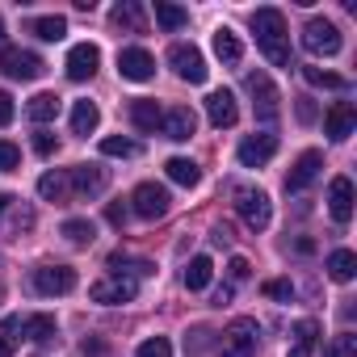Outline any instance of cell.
<instances>
[{"label":"cell","mask_w":357,"mask_h":357,"mask_svg":"<svg viewBox=\"0 0 357 357\" xmlns=\"http://www.w3.org/2000/svg\"><path fill=\"white\" fill-rule=\"evenodd\" d=\"M22 164V147L9 143V139H0V172H13Z\"/></svg>","instance_id":"40"},{"label":"cell","mask_w":357,"mask_h":357,"mask_svg":"<svg viewBox=\"0 0 357 357\" xmlns=\"http://www.w3.org/2000/svg\"><path fill=\"white\" fill-rule=\"evenodd\" d=\"M118 72H122V80L143 84V80L155 76V59H151L143 47H126V51H118Z\"/></svg>","instance_id":"13"},{"label":"cell","mask_w":357,"mask_h":357,"mask_svg":"<svg viewBox=\"0 0 357 357\" xmlns=\"http://www.w3.org/2000/svg\"><path fill=\"white\" fill-rule=\"evenodd\" d=\"M34 151L38 155H51L55 151V135H34Z\"/></svg>","instance_id":"45"},{"label":"cell","mask_w":357,"mask_h":357,"mask_svg":"<svg viewBox=\"0 0 357 357\" xmlns=\"http://www.w3.org/2000/svg\"><path fill=\"white\" fill-rule=\"evenodd\" d=\"M97 122H101V109L93 101H76L72 105V135H93Z\"/></svg>","instance_id":"26"},{"label":"cell","mask_w":357,"mask_h":357,"mask_svg":"<svg viewBox=\"0 0 357 357\" xmlns=\"http://www.w3.org/2000/svg\"><path fill=\"white\" fill-rule=\"evenodd\" d=\"M34 290L47 298L68 294V290H76V269L72 265H43V269H34Z\"/></svg>","instance_id":"10"},{"label":"cell","mask_w":357,"mask_h":357,"mask_svg":"<svg viewBox=\"0 0 357 357\" xmlns=\"http://www.w3.org/2000/svg\"><path fill=\"white\" fill-rule=\"evenodd\" d=\"M211 278H215L211 257H194V261H190V269H185V286H190V290H206V286H211Z\"/></svg>","instance_id":"31"},{"label":"cell","mask_w":357,"mask_h":357,"mask_svg":"<svg viewBox=\"0 0 357 357\" xmlns=\"http://www.w3.org/2000/svg\"><path fill=\"white\" fill-rule=\"evenodd\" d=\"M0 51H5V17H0Z\"/></svg>","instance_id":"51"},{"label":"cell","mask_w":357,"mask_h":357,"mask_svg":"<svg viewBox=\"0 0 357 357\" xmlns=\"http://www.w3.org/2000/svg\"><path fill=\"white\" fill-rule=\"evenodd\" d=\"M168 63H172V72L181 76V80H190V84H202L206 80V59H202V51L194 47V43H172L168 47Z\"/></svg>","instance_id":"4"},{"label":"cell","mask_w":357,"mask_h":357,"mask_svg":"<svg viewBox=\"0 0 357 357\" xmlns=\"http://www.w3.org/2000/svg\"><path fill=\"white\" fill-rule=\"evenodd\" d=\"M324 130H328L336 143H344V139L357 130V109H353L349 101H336V105L324 114Z\"/></svg>","instance_id":"18"},{"label":"cell","mask_w":357,"mask_h":357,"mask_svg":"<svg viewBox=\"0 0 357 357\" xmlns=\"http://www.w3.org/2000/svg\"><path fill=\"white\" fill-rule=\"evenodd\" d=\"M93 303H105V307H118V303H130L135 294H139V282L135 278H126V273H109V278H101V282H93Z\"/></svg>","instance_id":"8"},{"label":"cell","mask_w":357,"mask_h":357,"mask_svg":"<svg viewBox=\"0 0 357 357\" xmlns=\"http://www.w3.org/2000/svg\"><path fill=\"white\" fill-rule=\"evenodd\" d=\"M80 349H84V353H105V344H101V340H84Z\"/></svg>","instance_id":"49"},{"label":"cell","mask_w":357,"mask_h":357,"mask_svg":"<svg viewBox=\"0 0 357 357\" xmlns=\"http://www.w3.org/2000/svg\"><path fill=\"white\" fill-rule=\"evenodd\" d=\"M139 147H135V139H118V135H109V139H101V155H135Z\"/></svg>","instance_id":"37"},{"label":"cell","mask_w":357,"mask_h":357,"mask_svg":"<svg viewBox=\"0 0 357 357\" xmlns=\"http://www.w3.org/2000/svg\"><path fill=\"white\" fill-rule=\"evenodd\" d=\"M311 118H315V105L303 97V101H298V122H311Z\"/></svg>","instance_id":"47"},{"label":"cell","mask_w":357,"mask_h":357,"mask_svg":"<svg viewBox=\"0 0 357 357\" xmlns=\"http://www.w3.org/2000/svg\"><path fill=\"white\" fill-rule=\"evenodd\" d=\"M9 211H13V223H9V231H13V236H22V231H30V227H34V211H30V206H17V198H13V206H9Z\"/></svg>","instance_id":"39"},{"label":"cell","mask_w":357,"mask_h":357,"mask_svg":"<svg viewBox=\"0 0 357 357\" xmlns=\"http://www.w3.org/2000/svg\"><path fill=\"white\" fill-rule=\"evenodd\" d=\"M135 357H172V344L164 340V336H151V340H143L139 344V353Z\"/></svg>","instance_id":"41"},{"label":"cell","mask_w":357,"mask_h":357,"mask_svg":"<svg viewBox=\"0 0 357 357\" xmlns=\"http://www.w3.org/2000/svg\"><path fill=\"white\" fill-rule=\"evenodd\" d=\"M168 206H172V198H168V190L155 185V181H143V185L130 194V211H135L139 219H164Z\"/></svg>","instance_id":"6"},{"label":"cell","mask_w":357,"mask_h":357,"mask_svg":"<svg viewBox=\"0 0 357 357\" xmlns=\"http://www.w3.org/2000/svg\"><path fill=\"white\" fill-rule=\"evenodd\" d=\"M324 357H357V336H353V332L332 336V344H328V353H324Z\"/></svg>","instance_id":"36"},{"label":"cell","mask_w":357,"mask_h":357,"mask_svg":"<svg viewBox=\"0 0 357 357\" xmlns=\"http://www.w3.org/2000/svg\"><path fill=\"white\" fill-rule=\"evenodd\" d=\"M0 298H5V286H0Z\"/></svg>","instance_id":"52"},{"label":"cell","mask_w":357,"mask_h":357,"mask_svg":"<svg viewBox=\"0 0 357 357\" xmlns=\"http://www.w3.org/2000/svg\"><path fill=\"white\" fill-rule=\"evenodd\" d=\"M22 332H26V340H34V344H51V340L59 336V324H55L51 315H26V319H22Z\"/></svg>","instance_id":"23"},{"label":"cell","mask_w":357,"mask_h":357,"mask_svg":"<svg viewBox=\"0 0 357 357\" xmlns=\"http://www.w3.org/2000/svg\"><path fill=\"white\" fill-rule=\"evenodd\" d=\"M68 181H72V194H76V198H97V194H105V185H109V172H105L101 164H76V168L68 172Z\"/></svg>","instance_id":"11"},{"label":"cell","mask_w":357,"mask_h":357,"mask_svg":"<svg viewBox=\"0 0 357 357\" xmlns=\"http://www.w3.org/2000/svg\"><path fill=\"white\" fill-rule=\"evenodd\" d=\"M109 269H114V273H126V278L139 282V278H147L155 265H151V261H135V257H126V252H114V257H109Z\"/></svg>","instance_id":"30"},{"label":"cell","mask_w":357,"mask_h":357,"mask_svg":"<svg viewBox=\"0 0 357 357\" xmlns=\"http://www.w3.org/2000/svg\"><path fill=\"white\" fill-rule=\"evenodd\" d=\"M315 336H319V324L315 319H298L294 324V349H290V357H311Z\"/></svg>","instance_id":"28"},{"label":"cell","mask_w":357,"mask_h":357,"mask_svg":"<svg viewBox=\"0 0 357 357\" xmlns=\"http://www.w3.org/2000/svg\"><path fill=\"white\" fill-rule=\"evenodd\" d=\"M244 89H248V97H252V109H257V122H273L278 114H282V93L273 89V80L265 76V72H248L244 76Z\"/></svg>","instance_id":"3"},{"label":"cell","mask_w":357,"mask_h":357,"mask_svg":"<svg viewBox=\"0 0 357 357\" xmlns=\"http://www.w3.org/2000/svg\"><path fill=\"white\" fill-rule=\"evenodd\" d=\"M160 130L172 139V143H185L194 130H198V114L190 109V105H172L168 114H164V122H160Z\"/></svg>","instance_id":"16"},{"label":"cell","mask_w":357,"mask_h":357,"mask_svg":"<svg viewBox=\"0 0 357 357\" xmlns=\"http://www.w3.org/2000/svg\"><path fill=\"white\" fill-rule=\"evenodd\" d=\"M168 181H176V185H185V190H194L198 181H202V168L194 164V160H185V155H172L168 164Z\"/></svg>","instance_id":"24"},{"label":"cell","mask_w":357,"mask_h":357,"mask_svg":"<svg viewBox=\"0 0 357 357\" xmlns=\"http://www.w3.org/2000/svg\"><path fill=\"white\" fill-rule=\"evenodd\" d=\"M97 63H101V51L93 47V43H80V47H72L68 51V80H93V72H97Z\"/></svg>","instance_id":"17"},{"label":"cell","mask_w":357,"mask_h":357,"mask_svg":"<svg viewBox=\"0 0 357 357\" xmlns=\"http://www.w3.org/2000/svg\"><path fill=\"white\" fill-rule=\"evenodd\" d=\"M303 80L315 84V89H349L344 76H332V72H324V68H303Z\"/></svg>","instance_id":"34"},{"label":"cell","mask_w":357,"mask_h":357,"mask_svg":"<svg viewBox=\"0 0 357 357\" xmlns=\"http://www.w3.org/2000/svg\"><path fill=\"white\" fill-rule=\"evenodd\" d=\"M240 164L244 168H261V164H269L273 155H278V135H269V130H261V135H248L244 143H240Z\"/></svg>","instance_id":"12"},{"label":"cell","mask_w":357,"mask_h":357,"mask_svg":"<svg viewBox=\"0 0 357 357\" xmlns=\"http://www.w3.org/2000/svg\"><path fill=\"white\" fill-rule=\"evenodd\" d=\"M155 22H160L164 30H181V26L190 22V13H185L181 5H164V0H155Z\"/></svg>","instance_id":"33"},{"label":"cell","mask_w":357,"mask_h":357,"mask_svg":"<svg viewBox=\"0 0 357 357\" xmlns=\"http://www.w3.org/2000/svg\"><path fill=\"white\" fill-rule=\"evenodd\" d=\"M26 114H30V122H55V114H59V97H55V93H38V97H30Z\"/></svg>","instance_id":"29"},{"label":"cell","mask_w":357,"mask_h":357,"mask_svg":"<svg viewBox=\"0 0 357 357\" xmlns=\"http://www.w3.org/2000/svg\"><path fill=\"white\" fill-rule=\"evenodd\" d=\"M353 273H357V257H353L349 248L328 252V278H332V282H353Z\"/></svg>","instance_id":"27"},{"label":"cell","mask_w":357,"mask_h":357,"mask_svg":"<svg viewBox=\"0 0 357 357\" xmlns=\"http://www.w3.org/2000/svg\"><path fill=\"white\" fill-rule=\"evenodd\" d=\"M236 211L248 223V231H265L269 219H273V206H269L265 190H236Z\"/></svg>","instance_id":"5"},{"label":"cell","mask_w":357,"mask_h":357,"mask_svg":"<svg viewBox=\"0 0 357 357\" xmlns=\"http://www.w3.org/2000/svg\"><path fill=\"white\" fill-rule=\"evenodd\" d=\"M109 22H114L118 30H126V34H143V30H147V13H143L139 0H122V5H114Z\"/></svg>","instance_id":"20"},{"label":"cell","mask_w":357,"mask_h":357,"mask_svg":"<svg viewBox=\"0 0 357 357\" xmlns=\"http://www.w3.org/2000/svg\"><path fill=\"white\" fill-rule=\"evenodd\" d=\"M63 236H68L72 244H93L97 227H93L89 219H68V223H63Z\"/></svg>","instance_id":"35"},{"label":"cell","mask_w":357,"mask_h":357,"mask_svg":"<svg viewBox=\"0 0 357 357\" xmlns=\"http://www.w3.org/2000/svg\"><path fill=\"white\" fill-rule=\"evenodd\" d=\"M13 332H22V319H17V315L0 324V357H13V340H17Z\"/></svg>","instance_id":"38"},{"label":"cell","mask_w":357,"mask_h":357,"mask_svg":"<svg viewBox=\"0 0 357 357\" xmlns=\"http://www.w3.org/2000/svg\"><path fill=\"white\" fill-rule=\"evenodd\" d=\"M252 34L257 47L273 68H290V47H286V13L282 9H257L252 13Z\"/></svg>","instance_id":"1"},{"label":"cell","mask_w":357,"mask_h":357,"mask_svg":"<svg viewBox=\"0 0 357 357\" xmlns=\"http://www.w3.org/2000/svg\"><path fill=\"white\" fill-rule=\"evenodd\" d=\"M13 114H17V109H13V97H9V93H0V126H9Z\"/></svg>","instance_id":"44"},{"label":"cell","mask_w":357,"mask_h":357,"mask_svg":"<svg viewBox=\"0 0 357 357\" xmlns=\"http://www.w3.org/2000/svg\"><path fill=\"white\" fill-rule=\"evenodd\" d=\"M257 340H261V324L248 319V315H240V319H231V324L223 328L215 353H219V357H252V353H257Z\"/></svg>","instance_id":"2"},{"label":"cell","mask_w":357,"mask_h":357,"mask_svg":"<svg viewBox=\"0 0 357 357\" xmlns=\"http://www.w3.org/2000/svg\"><path fill=\"white\" fill-rule=\"evenodd\" d=\"M43 68L47 63L34 51H22V47H5V51H0V72H5L9 80H38Z\"/></svg>","instance_id":"7"},{"label":"cell","mask_w":357,"mask_h":357,"mask_svg":"<svg viewBox=\"0 0 357 357\" xmlns=\"http://www.w3.org/2000/svg\"><path fill=\"white\" fill-rule=\"evenodd\" d=\"M211 236H215V244H227V240H231V231H227V227H215Z\"/></svg>","instance_id":"48"},{"label":"cell","mask_w":357,"mask_h":357,"mask_svg":"<svg viewBox=\"0 0 357 357\" xmlns=\"http://www.w3.org/2000/svg\"><path fill=\"white\" fill-rule=\"evenodd\" d=\"M328 211H332L336 223L353 219V181H349V176H332V185H328Z\"/></svg>","instance_id":"19"},{"label":"cell","mask_w":357,"mask_h":357,"mask_svg":"<svg viewBox=\"0 0 357 357\" xmlns=\"http://www.w3.org/2000/svg\"><path fill=\"white\" fill-rule=\"evenodd\" d=\"M206 118H211V126H215V130H227V126H236V118H240V105H236V97H231L227 89H215V93L206 97Z\"/></svg>","instance_id":"15"},{"label":"cell","mask_w":357,"mask_h":357,"mask_svg":"<svg viewBox=\"0 0 357 357\" xmlns=\"http://www.w3.org/2000/svg\"><path fill=\"white\" fill-rule=\"evenodd\" d=\"M30 34H38L43 43H59V38L68 34V22H63V17H34V22H30Z\"/></svg>","instance_id":"32"},{"label":"cell","mask_w":357,"mask_h":357,"mask_svg":"<svg viewBox=\"0 0 357 357\" xmlns=\"http://www.w3.org/2000/svg\"><path fill=\"white\" fill-rule=\"evenodd\" d=\"M227 269H231V282H244V278L252 273V265H248L244 257H231V265H227Z\"/></svg>","instance_id":"43"},{"label":"cell","mask_w":357,"mask_h":357,"mask_svg":"<svg viewBox=\"0 0 357 357\" xmlns=\"http://www.w3.org/2000/svg\"><path fill=\"white\" fill-rule=\"evenodd\" d=\"M105 219H109L114 227H122V223H126V206H122V202H109V211H105Z\"/></svg>","instance_id":"46"},{"label":"cell","mask_w":357,"mask_h":357,"mask_svg":"<svg viewBox=\"0 0 357 357\" xmlns=\"http://www.w3.org/2000/svg\"><path fill=\"white\" fill-rule=\"evenodd\" d=\"M303 47H307L311 55H336V51H340V30H336L332 22H324V17H311V22L303 26Z\"/></svg>","instance_id":"9"},{"label":"cell","mask_w":357,"mask_h":357,"mask_svg":"<svg viewBox=\"0 0 357 357\" xmlns=\"http://www.w3.org/2000/svg\"><path fill=\"white\" fill-rule=\"evenodd\" d=\"M319 172H324V155H319V151H303V155L294 160V168L286 172V190H290V194H303Z\"/></svg>","instance_id":"14"},{"label":"cell","mask_w":357,"mask_h":357,"mask_svg":"<svg viewBox=\"0 0 357 357\" xmlns=\"http://www.w3.org/2000/svg\"><path fill=\"white\" fill-rule=\"evenodd\" d=\"M130 122H135V130H143V135H155L160 130V122H164V109L155 105V101H135L130 105Z\"/></svg>","instance_id":"21"},{"label":"cell","mask_w":357,"mask_h":357,"mask_svg":"<svg viewBox=\"0 0 357 357\" xmlns=\"http://www.w3.org/2000/svg\"><path fill=\"white\" fill-rule=\"evenodd\" d=\"M215 55H219L227 68L240 63V59H244V43H240V34L227 30V26H219V30H215Z\"/></svg>","instance_id":"22"},{"label":"cell","mask_w":357,"mask_h":357,"mask_svg":"<svg viewBox=\"0 0 357 357\" xmlns=\"http://www.w3.org/2000/svg\"><path fill=\"white\" fill-rule=\"evenodd\" d=\"M38 194L47 198V202H68L72 198V181H68V172H43V181H38Z\"/></svg>","instance_id":"25"},{"label":"cell","mask_w":357,"mask_h":357,"mask_svg":"<svg viewBox=\"0 0 357 357\" xmlns=\"http://www.w3.org/2000/svg\"><path fill=\"white\" fill-rule=\"evenodd\" d=\"M261 290H265L269 298H278V303H290V298H294V286H290V282H282V278H278V282H265Z\"/></svg>","instance_id":"42"},{"label":"cell","mask_w":357,"mask_h":357,"mask_svg":"<svg viewBox=\"0 0 357 357\" xmlns=\"http://www.w3.org/2000/svg\"><path fill=\"white\" fill-rule=\"evenodd\" d=\"M9 206H13V198H9V194H0V215H5Z\"/></svg>","instance_id":"50"}]
</instances>
